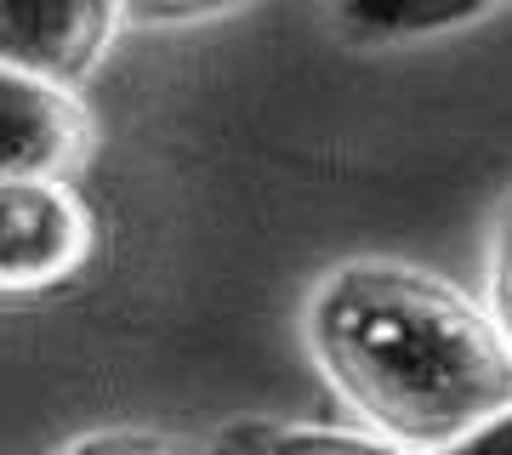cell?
<instances>
[{"instance_id": "cell-1", "label": "cell", "mask_w": 512, "mask_h": 455, "mask_svg": "<svg viewBox=\"0 0 512 455\" xmlns=\"http://www.w3.org/2000/svg\"><path fill=\"white\" fill-rule=\"evenodd\" d=\"M308 347L348 410L404 455H444L512 404L490 313L404 262H342L308 296Z\"/></svg>"}, {"instance_id": "cell-2", "label": "cell", "mask_w": 512, "mask_h": 455, "mask_svg": "<svg viewBox=\"0 0 512 455\" xmlns=\"http://www.w3.org/2000/svg\"><path fill=\"white\" fill-rule=\"evenodd\" d=\"M97 228L69 182H0V296H46L92 262Z\"/></svg>"}, {"instance_id": "cell-3", "label": "cell", "mask_w": 512, "mask_h": 455, "mask_svg": "<svg viewBox=\"0 0 512 455\" xmlns=\"http://www.w3.org/2000/svg\"><path fill=\"white\" fill-rule=\"evenodd\" d=\"M92 148V114L63 86L0 63V182H69Z\"/></svg>"}, {"instance_id": "cell-4", "label": "cell", "mask_w": 512, "mask_h": 455, "mask_svg": "<svg viewBox=\"0 0 512 455\" xmlns=\"http://www.w3.org/2000/svg\"><path fill=\"white\" fill-rule=\"evenodd\" d=\"M126 12L120 6H18L0 0V63L18 74H35L46 86L74 91L86 74L109 57Z\"/></svg>"}, {"instance_id": "cell-5", "label": "cell", "mask_w": 512, "mask_h": 455, "mask_svg": "<svg viewBox=\"0 0 512 455\" xmlns=\"http://www.w3.org/2000/svg\"><path fill=\"white\" fill-rule=\"evenodd\" d=\"M228 455H404L370 433H342V427H302V421H262L228 433Z\"/></svg>"}, {"instance_id": "cell-6", "label": "cell", "mask_w": 512, "mask_h": 455, "mask_svg": "<svg viewBox=\"0 0 512 455\" xmlns=\"http://www.w3.org/2000/svg\"><path fill=\"white\" fill-rule=\"evenodd\" d=\"M490 18V6H342L336 23L359 40H427Z\"/></svg>"}, {"instance_id": "cell-7", "label": "cell", "mask_w": 512, "mask_h": 455, "mask_svg": "<svg viewBox=\"0 0 512 455\" xmlns=\"http://www.w3.org/2000/svg\"><path fill=\"white\" fill-rule=\"evenodd\" d=\"M490 325L495 336L507 342L512 353V200L507 211H501V222H495V245H490Z\"/></svg>"}, {"instance_id": "cell-8", "label": "cell", "mask_w": 512, "mask_h": 455, "mask_svg": "<svg viewBox=\"0 0 512 455\" xmlns=\"http://www.w3.org/2000/svg\"><path fill=\"white\" fill-rule=\"evenodd\" d=\"M63 455H183V444L154 438V433H86L74 438Z\"/></svg>"}, {"instance_id": "cell-9", "label": "cell", "mask_w": 512, "mask_h": 455, "mask_svg": "<svg viewBox=\"0 0 512 455\" xmlns=\"http://www.w3.org/2000/svg\"><path fill=\"white\" fill-rule=\"evenodd\" d=\"M444 455H512V404L501 410V416L484 421L478 433H467L456 450H444Z\"/></svg>"}, {"instance_id": "cell-10", "label": "cell", "mask_w": 512, "mask_h": 455, "mask_svg": "<svg viewBox=\"0 0 512 455\" xmlns=\"http://www.w3.org/2000/svg\"><path fill=\"white\" fill-rule=\"evenodd\" d=\"M183 455H200V450H183ZM211 455H228V450H211Z\"/></svg>"}]
</instances>
